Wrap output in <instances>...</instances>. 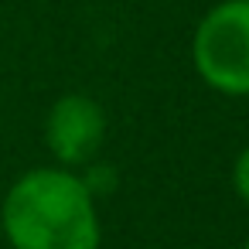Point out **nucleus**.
<instances>
[{
  "mask_svg": "<svg viewBox=\"0 0 249 249\" xmlns=\"http://www.w3.org/2000/svg\"><path fill=\"white\" fill-rule=\"evenodd\" d=\"M103 133H106L103 109L89 96H62L45 123V140L58 164H86L99 150Z\"/></svg>",
  "mask_w": 249,
  "mask_h": 249,
  "instance_id": "nucleus-3",
  "label": "nucleus"
},
{
  "mask_svg": "<svg viewBox=\"0 0 249 249\" xmlns=\"http://www.w3.org/2000/svg\"><path fill=\"white\" fill-rule=\"evenodd\" d=\"M191 62L205 86L225 96H249V0H222L191 38Z\"/></svg>",
  "mask_w": 249,
  "mask_h": 249,
  "instance_id": "nucleus-2",
  "label": "nucleus"
},
{
  "mask_svg": "<svg viewBox=\"0 0 249 249\" xmlns=\"http://www.w3.org/2000/svg\"><path fill=\"white\" fill-rule=\"evenodd\" d=\"M232 181H235V191L239 198L249 205V147L235 157V167H232Z\"/></svg>",
  "mask_w": 249,
  "mask_h": 249,
  "instance_id": "nucleus-4",
  "label": "nucleus"
},
{
  "mask_svg": "<svg viewBox=\"0 0 249 249\" xmlns=\"http://www.w3.org/2000/svg\"><path fill=\"white\" fill-rule=\"evenodd\" d=\"M0 225L14 249H99L92 191L65 167L18 178L0 208Z\"/></svg>",
  "mask_w": 249,
  "mask_h": 249,
  "instance_id": "nucleus-1",
  "label": "nucleus"
},
{
  "mask_svg": "<svg viewBox=\"0 0 249 249\" xmlns=\"http://www.w3.org/2000/svg\"><path fill=\"white\" fill-rule=\"evenodd\" d=\"M242 249H249V239H246V246H242Z\"/></svg>",
  "mask_w": 249,
  "mask_h": 249,
  "instance_id": "nucleus-5",
  "label": "nucleus"
}]
</instances>
